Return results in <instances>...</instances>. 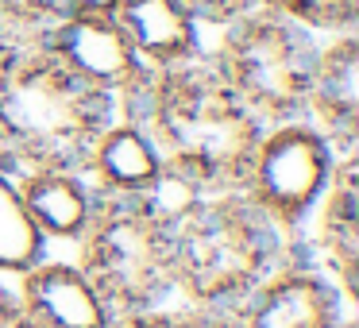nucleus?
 <instances>
[{
    "label": "nucleus",
    "mask_w": 359,
    "mask_h": 328,
    "mask_svg": "<svg viewBox=\"0 0 359 328\" xmlns=\"http://www.w3.org/2000/svg\"><path fill=\"white\" fill-rule=\"evenodd\" d=\"M128 120L120 101L86 89L47 47L20 50L0 70V163L8 174L27 166L81 170L104 124Z\"/></svg>",
    "instance_id": "7ed1b4c3"
},
{
    "label": "nucleus",
    "mask_w": 359,
    "mask_h": 328,
    "mask_svg": "<svg viewBox=\"0 0 359 328\" xmlns=\"http://www.w3.org/2000/svg\"><path fill=\"white\" fill-rule=\"evenodd\" d=\"M47 251V240L35 232L20 201L16 178L0 163V271H32Z\"/></svg>",
    "instance_id": "2eb2a0df"
},
{
    "label": "nucleus",
    "mask_w": 359,
    "mask_h": 328,
    "mask_svg": "<svg viewBox=\"0 0 359 328\" xmlns=\"http://www.w3.org/2000/svg\"><path fill=\"white\" fill-rule=\"evenodd\" d=\"M24 317L32 328H116V313L93 274L55 259H39L24 274Z\"/></svg>",
    "instance_id": "1a4fd4ad"
},
{
    "label": "nucleus",
    "mask_w": 359,
    "mask_h": 328,
    "mask_svg": "<svg viewBox=\"0 0 359 328\" xmlns=\"http://www.w3.org/2000/svg\"><path fill=\"white\" fill-rule=\"evenodd\" d=\"M266 8L282 12L309 32H348L355 24L359 0H266Z\"/></svg>",
    "instance_id": "dca6fc26"
},
{
    "label": "nucleus",
    "mask_w": 359,
    "mask_h": 328,
    "mask_svg": "<svg viewBox=\"0 0 359 328\" xmlns=\"http://www.w3.org/2000/svg\"><path fill=\"white\" fill-rule=\"evenodd\" d=\"M155 135L163 163L194 174L209 189H240L243 166L263 120L232 93L212 58L194 55L163 74H147L124 104Z\"/></svg>",
    "instance_id": "f257e3e1"
},
{
    "label": "nucleus",
    "mask_w": 359,
    "mask_h": 328,
    "mask_svg": "<svg viewBox=\"0 0 359 328\" xmlns=\"http://www.w3.org/2000/svg\"><path fill=\"white\" fill-rule=\"evenodd\" d=\"M320 209V247L332 266V274L344 282V289H355V266H359V201H355V155H344L328 182Z\"/></svg>",
    "instance_id": "4468645a"
},
{
    "label": "nucleus",
    "mask_w": 359,
    "mask_h": 328,
    "mask_svg": "<svg viewBox=\"0 0 359 328\" xmlns=\"http://www.w3.org/2000/svg\"><path fill=\"white\" fill-rule=\"evenodd\" d=\"M81 266L109 297L116 320L140 313L197 309L174 286L170 235L140 212L132 197L97 193L93 224L81 235Z\"/></svg>",
    "instance_id": "20e7f679"
},
{
    "label": "nucleus",
    "mask_w": 359,
    "mask_h": 328,
    "mask_svg": "<svg viewBox=\"0 0 359 328\" xmlns=\"http://www.w3.org/2000/svg\"><path fill=\"white\" fill-rule=\"evenodd\" d=\"M81 170L93 182L97 193L135 197L163 170V151H158L155 135L140 120H112L89 143V155Z\"/></svg>",
    "instance_id": "f8f14e48"
},
{
    "label": "nucleus",
    "mask_w": 359,
    "mask_h": 328,
    "mask_svg": "<svg viewBox=\"0 0 359 328\" xmlns=\"http://www.w3.org/2000/svg\"><path fill=\"white\" fill-rule=\"evenodd\" d=\"M274 217L240 189H212L178 228H170L174 286L197 309L236 317L243 301L286 266V243Z\"/></svg>",
    "instance_id": "f03ea898"
},
{
    "label": "nucleus",
    "mask_w": 359,
    "mask_h": 328,
    "mask_svg": "<svg viewBox=\"0 0 359 328\" xmlns=\"http://www.w3.org/2000/svg\"><path fill=\"white\" fill-rule=\"evenodd\" d=\"M47 55L62 66L70 78H78L86 89L101 97L128 104V97L143 86L151 70L135 58L132 43L116 27L112 16H86V12H66L43 39Z\"/></svg>",
    "instance_id": "0eeeda50"
},
{
    "label": "nucleus",
    "mask_w": 359,
    "mask_h": 328,
    "mask_svg": "<svg viewBox=\"0 0 359 328\" xmlns=\"http://www.w3.org/2000/svg\"><path fill=\"white\" fill-rule=\"evenodd\" d=\"M182 4L197 16V24H220V27H228L232 20L248 16L255 8H266V0H182Z\"/></svg>",
    "instance_id": "f3484780"
},
{
    "label": "nucleus",
    "mask_w": 359,
    "mask_h": 328,
    "mask_svg": "<svg viewBox=\"0 0 359 328\" xmlns=\"http://www.w3.org/2000/svg\"><path fill=\"white\" fill-rule=\"evenodd\" d=\"M240 328H351L325 274L286 263L236 309Z\"/></svg>",
    "instance_id": "6e6552de"
},
{
    "label": "nucleus",
    "mask_w": 359,
    "mask_h": 328,
    "mask_svg": "<svg viewBox=\"0 0 359 328\" xmlns=\"http://www.w3.org/2000/svg\"><path fill=\"white\" fill-rule=\"evenodd\" d=\"M317 55L320 47L313 43L309 27L294 24L274 8H255L228 24L212 62L232 93L263 124H278L305 112Z\"/></svg>",
    "instance_id": "39448f33"
},
{
    "label": "nucleus",
    "mask_w": 359,
    "mask_h": 328,
    "mask_svg": "<svg viewBox=\"0 0 359 328\" xmlns=\"http://www.w3.org/2000/svg\"><path fill=\"white\" fill-rule=\"evenodd\" d=\"M24 274L0 271V328H32L24 317Z\"/></svg>",
    "instance_id": "a211bd4d"
},
{
    "label": "nucleus",
    "mask_w": 359,
    "mask_h": 328,
    "mask_svg": "<svg viewBox=\"0 0 359 328\" xmlns=\"http://www.w3.org/2000/svg\"><path fill=\"white\" fill-rule=\"evenodd\" d=\"M305 112H313L309 124L320 128L336 147H348L355 139L359 128V47L348 32L320 47L317 70L309 81V97H305Z\"/></svg>",
    "instance_id": "ddd939ff"
},
{
    "label": "nucleus",
    "mask_w": 359,
    "mask_h": 328,
    "mask_svg": "<svg viewBox=\"0 0 359 328\" xmlns=\"http://www.w3.org/2000/svg\"><path fill=\"white\" fill-rule=\"evenodd\" d=\"M120 0H62L66 12H86V16H112Z\"/></svg>",
    "instance_id": "6ab92c4d"
},
{
    "label": "nucleus",
    "mask_w": 359,
    "mask_h": 328,
    "mask_svg": "<svg viewBox=\"0 0 359 328\" xmlns=\"http://www.w3.org/2000/svg\"><path fill=\"white\" fill-rule=\"evenodd\" d=\"M340 155L309 120H278L259 132L240 178V193L278 224H297L325 197Z\"/></svg>",
    "instance_id": "423d86ee"
},
{
    "label": "nucleus",
    "mask_w": 359,
    "mask_h": 328,
    "mask_svg": "<svg viewBox=\"0 0 359 328\" xmlns=\"http://www.w3.org/2000/svg\"><path fill=\"white\" fill-rule=\"evenodd\" d=\"M112 20L132 43L143 70L151 74L174 70L194 55H201L197 50L201 24L182 0H120Z\"/></svg>",
    "instance_id": "9b49d317"
},
{
    "label": "nucleus",
    "mask_w": 359,
    "mask_h": 328,
    "mask_svg": "<svg viewBox=\"0 0 359 328\" xmlns=\"http://www.w3.org/2000/svg\"><path fill=\"white\" fill-rule=\"evenodd\" d=\"M27 220L43 240H81L93 224L97 189L86 170L74 166H27L12 174Z\"/></svg>",
    "instance_id": "9d476101"
}]
</instances>
